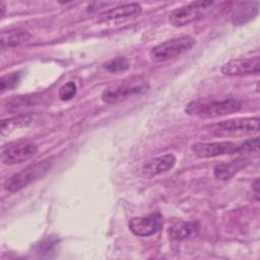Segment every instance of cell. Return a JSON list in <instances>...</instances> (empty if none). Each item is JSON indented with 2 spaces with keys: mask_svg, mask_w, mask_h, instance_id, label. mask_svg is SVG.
<instances>
[{
  "mask_svg": "<svg viewBox=\"0 0 260 260\" xmlns=\"http://www.w3.org/2000/svg\"><path fill=\"white\" fill-rule=\"evenodd\" d=\"M191 150L201 158L215 157L226 154H246L259 153V138H249L243 141H214V142H196L192 144Z\"/></svg>",
  "mask_w": 260,
  "mask_h": 260,
  "instance_id": "6da1fadb",
  "label": "cell"
},
{
  "mask_svg": "<svg viewBox=\"0 0 260 260\" xmlns=\"http://www.w3.org/2000/svg\"><path fill=\"white\" fill-rule=\"evenodd\" d=\"M241 108L242 103L237 99L196 100L186 106L185 112L199 119H213L239 112Z\"/></svg>",
  "mask_w": 260,
  "mask_h": 260,
  "instance_id": "7a4b0ae2",
  "label": "cell"
},
{
  "mask_svg": "<svg viewBox=\"0 0 260 260\" xmlns=\"http://www.w3.org/2000/svg\"><path fill=\"white\" fill-rule=\"evenodd\" d=\"M54 164L53 157H48L31 164L11 176L4 183V189L10 193H15L25 188L32 182L43 178L52 168Z\"/></svg>",
  "mask_w": 260,
  "mask_h": 260,
  "instance_id": "3957f363",
  "label": "cell"
},
{
  "mask_svg": "<svg viewBox=\"0 0 260 260\" xmlns=\"http://www.w3.org/2000/svg\"><path fill=\"white\" fill-rule=\"evenodd\" d=\"M260 120L258 117L236 118L208 125L206 130L215 136H242L257 133Z\"/></svg>",
  "mask_w": 260,
  "mask_h": 260,
  "instance_id": "277c9868",
  "label": "cell"
},
{
  "mask_svg": "<svg viewBox=\"0 0 260 260\" xmlns=\"http://www.w3.org/2000/svg\"><path fill=\"white\" fill-rule=\"evenodd\" d=\"M195 44V40L189 36L174 38L153 47L149 52V58L153 62H167L186 53Z\"/></svg>",
  "mask_w": 260,
  "mask_h": 260,
  "instance_id": "5b68a950",
  "label": "cell"
},
{
  "mask_svg": "<svg viewBox=\"0 0 260 260\" xmlns=\"http://www.w3.org/2000/svg\"><path fill=\"white\" fill-rule=\"evenodd\" d=\"M39 150L38 144L29 139H19L9 142L1 149V161L3 165L12 166L30 159Z\"/></svg>",
  "mask_w": 260,
  "mask_h": 260,
  "instance_id": "8992f818",
  "label": "cell"
},
{
  "mask_svg": "<svg viewBox=\"0 0 260 260\" xmlns=\"http://www.w3.org/2000/svg\"><path fill=\"white\" fill-rule=\"evenodd\" d=\"M147 89V82L141 81L139 79H131L130 81L115 84L105 89L102 93V100L105 103L114 104L125 99H128L129 96L143 93Z\"/></svg>",
  "mask_w": 260,
  "mask_h": 260,
  "instance_id": "52a82bcc",
  "label": "cell"
},
{
  "mask_svg": "<svg viewBox=\"0 0 260 260\" xmlns=\"http://www.w3.org/2000/svg\"><path fill=\"white\" fill-rule=\"evenodd\" d=\"M214 4L213 1H194L188 5L174 9L169 15V22L176 27L189 24L202 17V10Z\"/></svg>",
  "mask_w": 260,
  "mask_h": 260,
  "instance_id": "ba28073f",
  "label": "cell"
},
{
  "mask_svg": "<svg viewBox=\"0 0 260 260\" xmlns=\"http://www.w3.org/2000/svg\"><path fill=\"white\" fill-rule=\"evenodd\" d=\"M260 71V59L258 56L253 58H240L230 60L221 66V73L231 76H248L256 75Z\"/></svg>",
  "mask_w": 260,
  "mask_h": 260,
  "instance_id": "9c48e42d",
  "label": "cell"
},
{
  "mask_svg": "<svg viewBox=\"0 0 260 260\" xmlns=\"http://www.w3.org/2000/svg\"><path fill=\"white\" fill-rule=\"evenodd\" d=\"M129 230L138 237H149L156 234L161 225L162 219L158 212L150 213L147 216L132 217L129 220Z\"/></svg>",
  "mask_w": 260,
  "mask_h": 260,
  "instance_id": "30bf717a",
  "label": "cell"
},
{
  "mask_svg": "<svg viewBox=\"0 0 260 260\" xmlns=\"http://www.w3.org/2000/svg\"><path fill=\"white\" fill-rule=\"evenodd\" d=\"M142 12V7L138 3H128L123 4L117 7H114L104 14L101 15V21L103 22H110V23H117L123 22L129 19H133L138 17Z\"/></svg>",
  "mask_w": 260,
  "mask_h": 260,
  "instance_id": "8fae6325",
  "label": "cell"
},
{
  "mask_svg": "<svg viewBox=\"0 0 260 260\" xmlns=\"http://www.w3.org/2000/svg\"><path fill=\"white\" fill-rule=\"evenodd\" d=\"M175 165L176 156L173 153H166L144 162L142 166V174L147 178H152L169 172Z\"/></svg>",
  "mask_w": 260,
  "mask_h": 260,
  "instance_id": "7c38bea8",
  "label": "cell"
},
{
  "mask_svg": "<svg viewBox=\"0 0 260 260\" xmlns=\"http://www.w3.org/2000/svg\"><path fill=\"white\" fill-rule=\"evenodd\" d=\"M200 225L197 221H177L168 229L169 238L173 241H184L198 235Z\"/></svg>",
  "mask_w": 260,
  "mask_h": 260,
  "instance_id": "4fadbf2b",
  "label": "cell"
},
{
  "mask_svg": "<svg viewBox=\"0 0 260 260\" xmlns=\"http://www.w3.org/2000/svg\"><path fill=\"white\" fill-rule=\"evenodd\" d=\"M30 39V34L23 28L13 27L3 29L1 31V49L5 50L8 48H13L26 43Z\"/></svg>",
  "mask_w": 260,
  "mask_h": 260,
  "instance_id": "5bb4252c",
  "label": "cell"
},
{
  "mask_svg": "<svg viewBox=\"0 0 260 260\" xmlns=\"http://www.w3.org/2000/svg\"><path fill=\"white\" fill-rule=\"evenodd\" d=\"M258 2H242L235 9L232 21L235 25H241L253 19L258 14Z\"/></svg>",
  "mask_w": 260,
  "mask_h": 260,
  "instance_id": "9a60e30c",
  "label": "cell"
},
{
  "mask_svg": "<svg viewBox=\"0 0 260 260\" xmlns=\"http://www.w3.org/2000/svg\"><path fill=\"white\" fill-rule=\"evenodd\" d=\"M32 121H34V117L28 114H21V115H17L15 117H12V118H9L6 120H2L1 135L5 136L6 134L10 133L11 131H13L17 128L24 127V126L31 124Z\"/></svg>",
  "mask_w": 260,
  "mask_h": 260,
  "instance_id": "2e32d148",
  "label": "cell"
},
{
  "mask_svg": "<svg viewBox=\"0 0 260 260\" xmlns=\"http://www.w3.org/2000/svg\"><path fill=\"white\" fill-rule=\"evenodd\" d=\"M243 160H235L231 162H221L214 167L213 175L215 178L226 181L231 179L241 168H243Z\"/></svg>",
  "mask_w": 260,
  "mask_h": 260,
  "instance_id": "e0dca14e",
  "label": "cell"
},
{
  "mask_svg": "<svg viewBox=\"0 0 260 260\" xmlns=\"http://www.w3.org/2000/svg\"><path fill=\"white\" fill-rule=\"evenodd\" d=\"M35 104H36L35 96H28V95L12 96L10 100L7 101V108L9 111H18L20 109L32 106Z\"/></svg>",
  "mask_w": 260,
  "mask_h": 260,
  "instance_id": "ac0fdd59",
  "label": "cell"
},
{
  "mask_svg": "<svg viewBox=\"0 0 260 260\" xmlns=\"http://www.w3.org/2000/svg\"><path fill=\"white\" fill-rule=\"evenodd\" d=\"M20 77H21V74L18 71L17 72H11V73H8V74H5V75L1 76V78H0L1 92L3 93L6 90L14 88L18 84V82L20 80Z\"/></svg>",
  "mask_w": 260,
  "mask_h": 260,
  "instance_id": "d6986e66",
  "label": "cell"
},
{
  "mask_svg": "<svg viewBox=\"0 0 260 260\" xmlns=\"http://www.w3.org/2000/svg\"><path fill=\"white\" fill-rule=\"evenodd\" d=\"M129 67H130V64L125 57L114 58L105 64L106 70H108L109 72H112V73L126 71L129 69Z\"/></svg>",
  "mask_w": 260,
  "mask_h": 260,
  "instance_id": "ffe728a7",
  "label": "cell"
},
{
  "mask_svg": "<svg viewBox=\"0 0 260 260\" xmlns=\"http://www.w3.org/2000/svg\"><path fill=\"white\" fill-rule=\"evenodd\" d=\"M76 92H77V87L75 82L68 81L67 83H65L60 87L58 94L62 101H69L75 96Z\"/></svg>",
  "mask_w": 260,
  "mask_h": 260,
  "instance_id": "44dd1931",
  "label": "cell"
},
{
  "mask_svg": "<svg viewBox=\"0 0 260 260\" xmlns=\"http://www.w3.org/2000/svg\"><path fill=\"white\" fill-rule=\"evenodd\" d=\"M252 189L254 191V196L256 198V200H259V180L256 179L255 182L252 185Z\"/></svg>",
  "mask_w": 260,
  "mask_h": 260,
  "instance_id": "7402d4cb",
  "label": "cell"
}]
</instances>
